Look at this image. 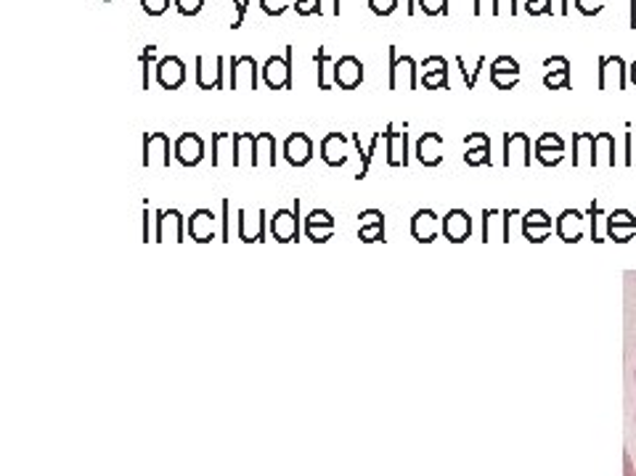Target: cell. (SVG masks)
Returning a JSON list of instances; mask_svg holds the SVG:
<instances>
[{
	"label": "cell",
	"instance_id": "obj_23",
	"mask_svg": "<svg viewBox=\"0 0 636 476\" xmlns=\"http://www.w3.org/2000/svg\"><path fill=\"white\" fill-rule=\"evenodd\" d=\"M417 159L424 167H437L443 162V135L424 133L417 141Z\"/></svg>",
	"mask_w": 636,
	"mask_h": 476
},
{
	"label": "cell",
	"instance_id": "obj_17",
	"mask_svg": "<svg viewBox=\"0 0 636 476\" xmlns=\"http://www.w3.org/2000/svg\"><path fill=\"white\" fill-rule=\"evenodd\" d=\"M284 159L292 167H305L313 159V141L305 133H292L284 141Z\"/></svg>",
	"mask_w": 636,
	"mask_h": 476
},
{
	"label": "cell",
	"instance_id": "obj_56",
	"mask_svg": "<svg viewBox=\"0 0 636 476\" xmlns=\"http://www.w3.org/2000/svg\"><path fill=\"white\" fill-rule=\"evenodd\" d=\"M632 27H636V0H632Z\"/></svg>",
	"mask_w": 636,
	"mask_h": 476
},
{
	"label": "cell",
	"instance_id": "obj_36",
	"mask_svg": "<svg viewBox=\"0 0 636 476\" xmlns=\"http://www.w3.org/2000/svg\"><path fill=\"white\" fill-rule=\"evenodd\" d=\"M358 239H361L363 244H376V241H385V225L358 228Z\"/></svg>",
	"mask_w": 636,
	"mask_h": 476
},
{
	"label": "cell",
	"instance_id": "obj_47",
	"mask_svg": "<svg viewBox=\"0 0 636 476\" xmlns=\"http://www.w3.org/2000/svg\"><path fill=\"white\" fill-rule=\"evenodd\" d=\"M292 9L298 11L300 16H313V14L321 16V0H300V3H295Z\"/></svg>",
	"mask_w": 636,
	"mask_h": 476
},
{
	"label": "cell",
	"instance_id": "obj_54",
	"mask_svg": "<svg viewBox=\"0 0 636 476\" xmlns=\"http://www.w3.org/2000/svg\"><path fill=\"white\" fill-rule=\"evenodd\" d=\"M149 241H154L149 236V204H146V209H144V244H149Z\"/></svg>",
	"mask_w": 636,
	"mask_h": 476
},
{
	"label": "cell",
	"instance_id": "obj_4",
	"mask_svg": "<svg viewBox=\"0 0 636 476\" xmlns=\"http://www.w3.org/2000/svg\"><path fill=\"white\" fill-rule=\"evenodd\" d=\"M189 222L183 220V215L178 209H159L157 212V233H154V241L163 244V241H176V244H183V233H187Z\"/></svg>",
	"mask_w": 636,
	"mask_h": 476
},
{
	"label": "cell",
	"instance_id": "obj_35",
	"mask_svg": "<svg viewBox=\"0 0 636 476\" xmlns=\"http://www.w3.org/2000/svg\"><path fill=\"white\" fill-rule=\"evenodd\" d=\"M456 64L461 66V77H465V83H467V90H472L475 85H478V77H480V70H483L485 66V59L483 56H480V61H478V70H472V72H467V66H465V59H456Z\"/></svg>",
	"mask_w": 636,
	"mask_h": 476
},
{
	"label": "cell",
	"instance_id": "obj_52",
	"mask_svg": "<svg viewBox=\"0 0 636 476\" xmlns=\"http://www.w3.org/2000/svg\"><path fill=\"white\" fill-rule=\"evenodd\" d=\"M504 5H509V14H517V5L515 0H496V5H493V16H499L504 11Z\"/></svg>",
	"mask_w": 636,
	"mask_h": 476
},
{
	"label": "cell",
	"instance_id": "obj_46",
	"mask_svg": "<svg viewBox=\"0 0 636 476\" xmlns=\"http://www.w3.org/2000/svg\"><path fill=\"white\" fill-rule=\"evenodd\" d=\"M525 11H528L530 16L552 14V0H528V3H525Z\"/></svg>",
	"mask_w": 636,
	"mask_h": 476
},
{
	"label": "cell",
	"instance_id": "obj_9",
	"mask_svg": "<svg viewBox=\"0 0 636 476\" xmlns=\"http://www.w3.org/2000/svg\"><path fill=\"white\" fill-rule=\"evenodd\" d=\"M437 233H443V220L437 218L435 209H417L411 218V236L419 244H432Z\"/></svg>",
	"mask_w": 636,
	"mask_h": 476
},
{
	"label": "cell",
	"instance_id": "obj_16",
	"mask_svg": "<svg viewBox=\"0 0 636 476\" xmlns=\"http://www.w3.org/2000/svg\"><path fill=\"white\" fill-rule=\"evenodd\" d=\"M491 83L499 90H512L520 83V64L515 59H509V56H499L491 64Z\"/></svg>",
	"mask_w": 636,
	"mask_h": 476
},
{
	"label": "cell",
	"instance_id": "obj_30",
	"mask_svg": "<svg viewBox=\"0 0 636 476\" xmlns=\"http://www.w3.org/2000/svg\"><path fill=\"white\" fill-rule=\"evenodd\" d=\"M573 146H576V157H573V164H584V154H589V164L595 162V135L589 133H578L573 138Z\"/></svg>",
	"mask_w": 636,
	"mask_h": 476
},
{
	"label": "cell",
	"instance_id": "obj_12",
	"mask_svg": "<svg viewBox=\"0 0 636 476\" xmlns=\"http://www.w3.org/2000/svg\"><path fill=\"white\" fill-rule=\"evenodd\" d=\"M348 135L343 133H329L324 135V141H321L319 146V157L324 159V164L329 167H345L350 159V151H348Z\"/></svg>",
	"mask_w": 636,
	"mask_h": 476
},
{
	"label": "cell",
	"instance_id": "obj_41",
	"mask_svg": "<svg viewBox=\"0 0 636 476\" xmlns=\"http://www.w3.org/2000/svg\"><path fill=\"white\" fill-rule=\"evenodd\" d=\"M141 9L149 16H163L170 9V0H141Z\"/></svg>",
	"mask_w": 636,
	"mask_h": 476
},
{
	"label": "cell",
	"instance_id": "obj_40",
	"mask_svg": "<svg viewBox=\"0 0 636 476\" xmlns=\"http://www.w3.org/2000/svg\"><path fill=\"white\" fill-rule=\"evenodd\" d=\"M465 162L469 167H480V164H491V148H472V151L465 154Z\"/></svg>",
	"mask_w": 636,
	"mask_h": 476
},
{
	"label": "cell",
	"instance_id": "obj_13",
	"mask_svg": "<svg viewBox=\"0 0 636 476\" xmlns=\"http://www.w3.org/2000/svg\"><path fill=\"white\" fill-rule=\"evenodd\" d=\"M387 144V164L391 167H409V133H400L395 125H387L385 133Z\"/></svg>",
	"mask_w": 636,
	"mask_h": 476
},
{
	"label": "cell",
	"instance_id": "obj_39",
	"mask_svg": "<svg viewBox=\"0 0 636 476\" xmlns=\"http://www.w3.org/2000/svg\"><path fill=\"white\" fill-rule=\"evenodd\" d=\"M369 225H385V215L380 209H363L358 215V228H369Z\"/></svg>",
	"mask_w": 636,
	"mask_h": 476
},
{
	"label": "cell",
	"instance_id": "obj_45",
	"mask_svg": "<svg viewBox=\"0 0 636 476\" xmlns=\"http://www.w3.org/2000/svg\"><path fill=\"white\" fill-rule=\"evenodd\" d=\"M157 56V46H146L144 53H141V66H144V90H149V66Z\"/></svg>",
	"mask_w": 636,
	"mask_h": 476
},
{
	"label": "cell",
	"instance_id": "obj_61",
	"mask_svg": "<svg viewBox=\"0 0 636 476\" xmlns=\"http://www.w3.org/2000/svg\"><path fill=\"white\" fill-rule=\"evenodd\" d=\"M634 379H636V368H634Z\"/></svg>",
	"mask_w": 636,
	"mask_h": 476
},
{
	"label": "cell",
	"instance_id": "obj_44",
	"mask_svg": "<svg viewBox=\"0 0 636 476\" xmlns=\"http://www.w3.org/2000/svg\"><path fill=\"white\" fill-rule=\"evenodd\" d=\"M441 70H448V61L443 59V56H430V59H424L422 66H419V74H430V72H441Z\"/></svg>",
	"mask_w": 636,
	"mask_h": 476
},
{
	"label": "cell",
	"instance_id": "obj_24",
	"mask_svg": "<svg viewBox=\"0 0 636 476\" xmlns=\"http://www.w3.org/2000/svg\"><path fill=\"white\" fill-rule=\"evenodd\" d=\"M547 70H552L543 77V85L549 90H560V88H571V61L565 56H554V59L543 61Z\"/></svg>",
	"mask_w": 636,
	"mask_h": 476
},
{
	"label": "cell",
	"instance_id": "obj_53",
	"mask_svg": "<svg viewBox=\"0 0 636 476\" xmlns=\"http://www.w3.org/2000/svg\"><path fill=\"white\" fill-rule=\"evenodd\" d=\"M485 5H491V14H493V5H496V0H475V16H483Z\"/></svg>",
	"mask_w": 636,
	"mask_h": 476
},
{
	"label": "cell",
	"instance_id": "obj_22",
	"mask_svg": "<svg viewBox=\"0 0 636 476\" xmlns=\"http://www.w3.org/2000/svg\"><path fill=\"white\" fill-rule=\"evenodd\" d=\"M265 222H268L265 209L257 212V218H250L247 209H239V239H242L244 244H255V241L261 244V241H265Z\"/></svg>",
	"mask_w": 636,
	"mask_h": 476
},
{
	"label": "cell",
	"instance_id": "obj_43",
	"mask_svg": "<svg viewBox=\"0 0 636 476\" xmlns=\"http://www.w3.org/2000/svg\"><path fill=\"white\" fill-rule=\"evenodd\" d=\"M319 64V90H329V83H326V61H329V56H326V48H319V53L313 56Z\"/></svg>",
	"mask_w": 636,
	"mask_h": 476
},
{
	"label": "cell",
	"instance_id": "obj_6",
	"mask_svg": "<svg viewBox=\"0 0 636 476\" xmlns=\"http://www.w3.org/2000/svg\"><path fill=\"white\" fill-rule=\"evenodd\" d=\"M332 77L339 90H356L363 83V64L356 56H343L332 64Z\"/></svg>",
	"mask_w": 636,
	"mask_h": 476
},
{
	"label": "cell",
	"instance_id": "obj_60",
	"mask_svg": "<svg viewBox=\"0 0 636 476\" xmlns=\"http://www.w3.org/2000/svg\"><path fill=\"white\" fill-rule=\"evenodd\" d=\"M335 14L339 16V0H335Z\"/></svg>",
	"mask_w": 636,
	"mask_h": 476
},
{
	"label": "cell",
	"instance_id": "obj_33",
	"mask_svg": "<svg viewBox=\"0 0 636 476\" xmlns=\"http://www.w3.org/2000/svg\"><path fill=\"white\" fill-rule=\"evenodd\" d=\"M422 77V85L428 90H441V88H448V70H441V72H430V74H419Z\"/></svg>",
	"mask_w": 636,
	"mask_h": 476
},
{
	"label": "cell",
	"instance_id": "obj_5",
	"mask_svg": "<svg viewBox=\"0 0 636 476\" xmlns=\"http://www.w3.org/2000/svg\"><path fill=\"white\" fill-rule=\"evenodd\" d=\"M228 66H231V90H239V88H244V90H257V61L252 59V56H239V59H231L228 61Z\"/></svg>",
	"mask_w": 636,
	"mask_h": 476
},
{
	"label": "cell",
	"instance_id": "obj_7",
	"mask_svg": "<svg viewBox=\"0 0 636 476\" xmlns=\"http://www.w3.org/2000/svg\"><path fill=\"white\" fill-rule=\"evenodd\" d=\"M599 88L623 90L626 88V61L621 56H602L599 59Z\"/></svg>",
	"mask_w": 636,
	"mask_h": 476
},
{
	"label": "cell",
	"instance_id": "obj_3",
	"mask_svg": "<svg viewBox=\"0 0 636 476\" xmlns=\"http://www.w3.org/2000/svg\"><path fill=\"white\" fill-rule=\"evenodd\" d=\"M271 236L279 244H292L300 239V202H295V209H276L274 218L268 220Z\"/></svg>",
	"mask_w": 636,
	"mask_h": 476
},
{
	"label": "cell",
	"instance_id": "obj_29",
	"mask_svg": "<svg viewBox=\"0 0 636 476\" xmlns=\"http://www.w3.org/2000/svg\"><path fill=\"white\" fill-rule=\"evenodd\" d=\"M591 164H615V138L610 133L595 135V162Z\"/></svg>",
	"mask_w": 636,
	"mask_h": 476
},
{
	"label": "cell",
	"instance_id": "obj_8",
	"mask_svg": "<svg viewBox=\"0 0 636 476\" xmlns=\"http://www.w3.org/2000/svg\"><path fill=\"white\" fill-rule=\"evenodd\" d=\"M172 157H176L178 164L183 167H196L205 159V141L196 133H183L181 138L172 146Z\"/></svg>",
	"mask_w": 636,
	"mask_h": 476
},
{
	"label": "cell",
	"instance_id": "obj_25",
	"mask_svg": "<svg viewBox=\"0 0 636 476\" xmlns=\"http://www.w3.org/2000/svg\"><path fill=\"white\" fill-rule=\"evenodd\" d=\"M557 236L565 244H576L584 236V215L578 209H565L557 218Z\"/></svg>",
	"mask_w": 636,
	"mask_h": 476
},
{
	"label": "cell",
	"instance_id": "obj_58",
	"mask_svg": "<svg viewBox=\"0 0 636 476\" xmlns=\"http://www.w3.org/2000/svg\"><path fill=\"white\" fill-rule=\"evenodd\" d=\"M628 74H632V83L636 85V61L632 64V70H628Z\"/></svg>",
	"mask_w": 636,
	"mask_h": 476
},
{
	"label": "cell",
	"instance_id": "obj_28",
	"mask_svg": "<svg viewBox=\"0 0 636 476\" xmlns=\"http://www.w3.org/2000/svg\"><path fill=\"white\" fill-rule=\"evenodd\" d=\"M252 167H276V138L271 133H261L255 138V162Z\"/></svg>",
	"mask_w": 636,
	"mask_h": 476
},
{
	"label": "cell",
	"instance_id": "obj_62",
	"mask_svg": "<svg viewBox=\"0 0 636 476\" xmlns=\"http://www.w3.org/2000/svg\"><path fill=\"white\" fill-rule=\"evenodd\" d=\"M295 3H300V0H295Z\"/></svg>",
	"mask_w": 636,
	"mask_h": 476
},
{
	"label": "cell",
	"instance_id": "obj_27",
	"mask_svg": "<svg viewBox=\"0 0 636 476\" xmlns=\"http://www.w3.org/2000/svg\"><path fill=\"white\" fill-rule=\"evenodd\" d=\"M255 138L252 133H233V167H252L255 162Z\"/></svg>",
	"mask_w": 636,
	"mask_h": 476
},
{
	"label": "cell",
	"instance_id": "obj_14",
	"mask_svg": "<svg viewBox=\"0 0 636 476\" xmlns=\"http://www.w3.org/2000/svg\"><path fill=\"white\" fill-rule=\"evenodd\" d=\"M443 236L451 244H465L472 236V218H469L465 209H451L446 218H443Z\"/></svg>",
	"mask_w": 636,
	"mask_h": 476
},
{
	"label": "cell",
	"instance_id": "obj_42",
	"mask_svg": "<svg viewBox=\"0 0 636 476\" xmlns=\"http://www.w3.org/2000/svg\"><path fill=\"white\" fill-rule=\"evenodd\" d=\"M265 16H281L289 9V0H261Z\"/></svg>",
	"mask_w": 636,
	"mask_h": 476
},
{
	"label": "cell",
	"instance_id": "obj_32",
	"mask_svg": "<svg viewBox=\"0 0 636 476\" xmlns=\"http://www.w3.org/2000/svg\"><path fill=\"white\" fill-rule=\"evenodd\" d=\"M417 9L424 16H441L448 14V0H417Z\"/></svg>",
	"mask_w": 636,
	"mask_h": 476
},
{
	"label": "cell",
	"instance_id": "obj_49",
	"mask_svg": "<svg viewBox=\"0 0 636 476\" xmlns=\"http://www.w3.org/2000/svg\"><path fill=\"white\" fill-rule=\"evenodd\" d=\"M465 148L472 151V148H491V141H488L485 133H472L465 138Z\"/></svg>",
	"mask_w": 636,
	"mask_h": 476
},
{
	"label": "cell",
	"instance_id": "obj_38",
	"mask_svg": "<svg viewBox=\"0 0 636 476\" xmlns=\"http://www.w3.org/2000/svg\"><path fill=\"white\" fill-rule=\"evenodd\" d=\"M552 225V220H549V215L543 212V209H533V212H528L523 218V228H547Z\"/></svg>",
	"mask_w": 636,
	"mask_h": 476
},
{
	"label": "cell",
	"instance_id": "obj_26",
	"mask_svg": "<svg viewBox=\"0 0 636 476\" xmlns=\"http://www.w3.org/2000/svg\"><path fill=\"white\" fill-rule=\"evenodd\" d=\"M636 231V220L632 218V212H626V209H617L608 218V233L610 239L617 241V244H626L628 239L634 236Z\"/></svg>",
	"mask_w": 636,
	"mask_h": 476
},
{
	"label": "cell",
	"instance_id": "obj_2",
	"mask_svg": "<svg viewBox=\"0 0 636 476\" xmlns=\"http://www.w3.org/2000/svg\"><path fill=\"white\" fill-rule=\"evenodd\" d=\"M387 59H391V90H417L419 85V64L411 59V56H404L400 59L395 53V46H391L387 51Z\"/></svg>",
	"mask_w": 636,
	"mask_h": 476
},
{
	"label": "cell",
	"instance_id": "obj_15",
	"mask_svg": "<svg viewBox=\"0 0 636 476\" xmlns=\"http://www.w3.org/2000/svg\"><path fill=\"white\" fill-rule=\"evenodd\" d=\"M305 236L313 241V244H326L332 236H335V218L326 209H313L305 220Z\"/></svg>",
	"mask_w": 636,
	"mask_h": 476
},
{
	"label": "cell",
	"instance_id": "obj_50",
	"mask_svg": "<svg viewBox=\"0 0 636 476\" xmlns=\"http://www.w3.org/2000/svg\"><path fill=\"white\" fill-rule=\"evenodd\" d=\"M228 212H231V202L224 199V233H220V241H226V244L231 241V215Z\"/></svg>",
	"mask_w": 636,
	"mask_h": 476
},
{
	"label": "cell",
	"instance_id": "obj_11",
	"mask_svg": "<svg viewBox=\"0 0 636 476\" xmlns=\"http://www.w3.org/2000/svg\"><path fill=\"white\" fill-rule=\"evenodd\" d=\"M144 167H170V138L165 133L144 135Z\"/></svg>",
	"mask_w": 636,
	"mask_h": 476
},
{
	"label": "cell",
	"instance_id": "obj_59",
	"mask_svg": "<svg viewBox=\"0 0 636 476\" xmlns=\"http://www.w3.org/2000/svg\"><path fill=\"white\" fill-rule=\"evenodd\" d=\"M567 5H571V0H562V14H567Z\"/></svg>",
	"mask_w": 636,
	"mask_h": 476
},
{
	"label": "cell",
	"instance_id": "obj_34",
	"mask_svg": "<svg viewBox=\"0 0 636 476\" xmlns=\"http://www.w3.org/2000/svg\"><path fill=\"white\" fill-rule=\"evenodd\" d=\"M172 3H176V11L181 16H200L205 0H172Z\"/></svg>",
	"mask_w": 636,
	"mask_h": 476
},
{
	"label": "cell",
	"instance_id": "obj_19",
	"mask_svg": "<svg viewBox=\"0 0 636 476\" xmlns=\"http://www.w3.org/2000/svg\"><path fill=\"white\" fill-rule=\"evenodd\" d=\"M565 157V144L557 133H543L539 141H536V159L543 167H557Z\"/></svg>",
	"mask_w": 636,
	"mask_h": 476
},
{
	"label": "cell",
	"instance_id": "obj_20",
	"mask_svg": "<svg viewBox=\"0 0 636 476\" xmlns=\"http://www.w3.org/2000/svg\"><path fill=\"white\" fill-rule=\"evenodd\" d=\"M224 64H226V59L224 56H218V64H215V70H209L205 56H196V85H200L202 90L224 88V74H226Z\"/></svg>",
	"mask_w": 636,
	"mask_h": 476
},
{
	"label": "cell",
	"instance_id": "obj_55",
	"mask_svg": "<svg viewBox=\"0 0 636 476\" xmlns=\"http://www.w3.org/2000/svg\"><path fill=\"white\" fill-rule=\"evenodd\" d=\"M623 466H626V472H623V476H636V468H634V461H632V455H623Z\"/></svg>",
	"mask_w": 636,
	"mask_h": 476
},
{
	"label": "cell",
	"instance_id": "obj_48",
	"mask_svg": "<svg viewBox=\"0 0 636 476\" xmlns=\"http://www.w3.org/2000/svg\"><path fill=\"white\" fill-rule=\"evenodd\" d=\"M602 3L604 0H576V9L584 16H595V14H599V11H602Z\"/></svg>",
	"mask_w": 636,
	"mask_h": 476
},
{
	"label": "cell",
	"instance_id": "obj_1",
	"mask_svg": "<svg viewBox=\"0 0 636 476\" xmlns=\"http://www.w3.org/2000/svg\"><path fill=\"white\" fill-rule=\"evenodd\" d=\"M292 56L295 48L287 46L284 56H271L263 64V83L268 85L271 90H292Z\"/></svg>",
	"mask_w": 636,
	"mask_h": 476
},
{
	"label": "cell",
	"instance_id": "obj_10",
	"mask_svg": "<svg viewBox=\"0 0 636 476\" xmlns=\"http://www.w3.org/2000/svg\"><path fill=\"white\" fill-rule=\"evenodd\" d=\"M157 83L165 90H178L187 83V64L178 56H165L157 61Z\"/></svg>",
	"mask_w": 636,
	"mask_h": 476
},
{
	"label": "cell",
	"instance_id": "obj_31",
	"mask_svg": "<svg viewBox=\"0 0 636 476\" xmlns=\"http://www.w3.org/2000/svg\"><path fill=\"white\" fill-rule=\"evenodd\" d=\"M382 138H385V135H380V133H376L374 138H372V144H369L367 151H361V154H363V159H361V170H358L356 181H363V178L369 175V167H372V159H374L376 148H380V141H382Z\"/></svg>",
	"mask_w": 636,
	"mask_h": 476
},
{
	"label": "cell",
	"instance_id": "obj_21",
	"mask_svg": "<svg viewBox=\"0 0 636 476\" xmlns=\"http://www.w3.org/2000/svg\"><path fill=\"white\" fill-rule=\"evenodd\" d=\"M504 164H530V141L525 133H512L504 138Z\"/></svg>",
	"mask_w": 636,
	"mask_h": 476
},
{
	"label": "cell",
	"instance_id": "obj_18",
	"mask_svg": "<svg viewBox=\"0 0 636 476\" xmlns=\"http://www.w3.org/2000/svg\"><path fill=\"white\" fill-rule=\"evenodd\" d=\"M189 236L196 244H209L215 239V215L213 209H194L189 218Z\"/></svg>",
	"mask_w": 636,
	"mask_h": 476
},
{
	"label": "cell",
	"instance_id": "obj_57",
	"mask_svg": "<svg viewBox=\"0 0 636 476\" xmlns=\"http://www.w3.org/2000/svg\"><path fill=\"white\" fill-rule=\"evenodd\" d=\"M417 14V3H413V0H409V16H413Z\"/></svg>",
	"mask_w": 636,
	"mask_h": 476
},
{
	"label": "cell",
	"instance_id": "obj_37",
	"mask_svg": "<svg viewBox=\"0 0 636 476\" xmlns=\"http://www.w3.org/2000/svg\"><path fill=\"white\" fill-rule=\"evenodd\" d=\"M398 9V0H369V11L374 16H391Z\"/></svg>",
	"mask_w": 636,
	"mask_h": 476
},
{
	"label": "cell",
	"instance_id": "obj_51",
	"mask_svg": "<svg viewBox=\"0 0 636 476\" xmlns=\"http://www.w3.org/2000/svg\"><path fill=\"white\" fill-rule=\"evenodd\" d=\"M233 5H237V19L231 22V29H239L247 16V5H250V0H233Z\"/></svg>",
	"mask_w": 636,
	"mask_h": 476
}]
</instances>
